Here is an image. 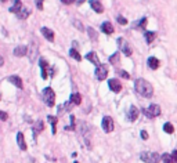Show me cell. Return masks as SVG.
<instances>
[{
	"label": "cell",
	"mask_w": 177,
	"mask_h": 163,
	"mask_svg": "<svg viewBox=\"0 0 177 163\" xmlns=\"http://www.w3.org/2000/svg\"><path fill=\"white\" fill-rule=\"evenodd\" d=\"M43 129H44L43 122H42V120H38V122H36V125H35V127H33V136L36 137V134L40 133V131H43Z\"/></svg>",
	"instance_id": "cell-22"
},
{
	"label": "cell",
	"mask_w": 177,
	"mask_h": 163,
	"mask_svg": "<svg viewBox=\"0 0 177 163\" xmlns=\"http://www.w3.org/2000/svg\"><path fill=\"white\" fill-rule=\"evenodd\" d=\"M161 159L163 160V163H173V159H172V155H169V153H163V155L161 156Z\"/></svg>",
	"instance_id": "cell-30"
},
{
	"label": "cell",
	"mask_w": 177,
	"mask_h": 163,
	"mask_svg": "<svg viewBox=\"0 0 177 163\" xmlns=\"http://www.w3.org/2000/svg\"><path fill=\"white\" fill-rule=\"evenodd\" d=\"M140 159L145 163H159L161 155L156 153V152H143L140 155Z\"/></svg>",
	"instance_id": "cell-3"
},
{
	"label": "cell",
	"mask_w": 177,
	"mask_h": 163,
	"mask_svg": "<svg viewBox=\"0 0 177 163\" xmlns=\"http://www.w3.org/2000/svg\"><path fill=\"white\" fill-rule=\"evenodd\" d=\"M71 126H65V130H75V116L73 115H71Z\"/></svg>",
	"instance_id": "cell-29"
},
{
	"label": "cell",
	"mask_w": 177,
	"mask_h": 163,
	"mask_svg": "<svg viewBox=\"0 0 177 163\" xmlns=\"http://www.w3.org/2000/svg\"><path fill=\"white\" fill-rule=\"evenodd\" d=\"M26 53H28V47L26 46H18V47L14 49V55L15 57H24L26 55Z\"/></svg>",
	"instance_id": "cell-14"
},
{
	"label": "cell",
	"mask_w": 177,
	"mask_h": 163,
	"mask_svg": "<svg viewBox=\"0 0 177 163\" xmlns=\"http://www.w3.org/2000/svg\"><path fill=\"white\" fill-rule=\"evenodd\" d=\"M0 98H1V97H0Z\"/></svg>",
	"instance_id": "cell-43"
},
{
	"label": "cell",
	"mask_w": 177,
	"mask_h": 163,
	"mask_svg": "<svg viewBox=\"0 0 177 163\" xmlns=\"http://www.w3.org/2000/svg\"><path fill=\"white\" fill-rule=\"evenodd\" d=\"M39 65H40V68H42V77H43V79H47V68H49L47 61H46L44 58H40V60H39Z\"/></svg>",
	"instance_id": "cell-13"
},
{
	"label": "cell",
	"mask_w": 177,
	"mask_h": 163,
	"mask_svg": "<svg viewBox=\"0 0 177 163\" xmlns=\"http://www.w3.org/2000/svg\"><path fill=\"white\" fill-rule=\"evenodd\" d=\"M47 120L51 123L53 126V134H56L57 131V129H56V126H57V118H54V116H47Z\"/></svg>",
	"instance_id": "cell-24"
},
{
	"label": "cell",
	"mask_w": 177,
	"mask_h": 163,
	"mask_svg": "<svg viewBox=\"0 0 177 163\" xmlns=\"http://www.w3.org/2000/svg\"><path fill=\"white\" fill-rule=\"evenodd\" d=\"M42 35H43L49 42H53V40H54V32L51 31V29H49V28H42Z\"/></svg>",
	"instance_id": "cell-16"
},
{
	"label": "cell",
	"mask_w": 177,
	"mask_h": 163,
	"mask_svg": "<svg viewBox=\"0 0 177 163\" xmlns=\"http://www.w3.org/2000/svg\"><path fill=\"white\" fill-rule=\"evenodd\" d=\"M136 91L139 93L141 97H145V98H151L152 94H154V88H152L151 83L147 82L145 79H137L136 80Z\"/></svg>",
	"instance_id": "cell-1"
},
{
	"label": "cell",
	"mask_w": 177,
	"mask_h": 163,
	"mask_svg": "<svg viewBox=\"0 0 177 163\" xmlns=\"http://www.w3.org/2000/svg\"><path fill=\"white\" fill-rule=\"evenodd\" d=\"M21 7H22V3H21V0H17V1L14 3V6L10 8V11H11V13H17V11H18Z\"/></svg>",
	"instance_id": "cell-27"
},
{
	"label": "cell",
	"mask_w": 177,
	"mask_h": 163,
	"mask_svg": "<svg viewBox=\"0 0 177 163\" xmlns=\"http://www.w3.org/2000/svg\"><path fill=\"white\" fill-rule=\"evenodd\" d=\"M145 25H147V18H143V19H140L139 24H136L134 28H145Z\"/></svg>",
	"instance_id": "cell-32"
},
{
	"label": "cell",
	"mask_w": 177,
	"mask_h": 163,
	"mask_svg": "<svg viewBox=\"0 0 177 163\" xmlns=\"http://www.w3.org/2000/svg\"><path fill=\"white\" fill-rule=\"evenodd\" d=\"M73 25H75L79 31H84V28L82 26V22H80V21H76V19H73Z\"/></svg>",
	"instance_id": "cell-34"
},
{
	"label": "cell",
	"mask_w": 177,
	"mask_h": 163,
	"mask_svg": "<svg viewBox=\"0 0 177 163\" xmlns=\"http://www.w3.org/2000/svg\"><path fill=\"white\" fill-rule=\"evenodd\" d=\"M163 130L166 133L172 134V133L174 131V127H173V125H172V123H165V125H163Z\"/></svg>",
	"instance_id": "cell-28"
},
{
	"label": "cell",
	"mask_w": 177,
	"mask_h": 163,
	"mask_svg": "<svg viewBox=\"0 0 177 163\" xmlns=\"http://www.w3.org/2000/svg\"><path fill=\"white\" fill-rule=\"evenodd\" d=\"M69 55L72 57V58H75L76 61H80V60H82V57H80V54L76 51V49H71V50H69Z\"/></svg>",
	"instance_id": "cell-26"
},
{
	"label": "cell",
	"mask_w": 177,
	"mask_h": 163,
	"mask_svg": "<svg viewBox=\"0 0 177 163\" xmlns=\"http://www.w3.org/2000/svg\"><path fill=\"white\" fill-rule=\"evenodd\" d=\"M0 1H6V0H0Z\"/></svg>",
	"instance_id": "cell-42"
},
{
	"label": "cell",
	"mask_w": 177,
	"mask_h": 163,
	"mask_svg": "<svg viewBox=\"0 0 177 163\" xmlns=\"http://www.w3.org/2000/svg\"><path fill=\"white\" fill-rule=\"evenodd\" d=\"M101 31L105 33V35H112L114 33V26H112V24L111 22H108V21H105V22H102L101 25Z\"/></svg>",
	"instance_id": "cell-12"
},
{
	"label": "cell",
	"mask_w": 177,
	"mask_h": 163,
	"mask_svg": "<svg viewBox=\"0 0 177 163\" xmlns=\"http://www.w3.org/2000/svg\"><path fill=\"white\" fill-rule=\"evenodd\" d=\"M39 47H38V43L35 42V40H32L31 42V46L28 47V55H29V61L31 62H33L36 58H38V54H39V50H38Z\"/></svg>",
	"instance_id": "cell-5"
},
{
	"label": "cell",
	"mask_w": 177,
	"mask_h": 163,
	"mask_svg": "<svg viewBox=\"0 0 177 163\" xmlns=\"http://www.w3.org/2000/svg\"><path fill=\"white\" fill-rule=\"evenodd\" d=\"M118 44H119L120 50L123 51V54H125V55H127V57L132 55V47H130V44L127 43L125 39L119 38V39H118Z\"/></svg>",
	"instance_id": "cell-7"
},
{
	"label": "cell",
	"mask_w": 177,
	"mask_h": 163,
	"mask_svg": "<svg viewBox=\"0 0 177 163\" xmlns=\"http://www.w3.org/2000/svg\"><path fill=\"white\" fill-rule=\"evenodd\" d=\"M144 36H145V42L150 44V43H152V42L155 40L156 33H155V32H145V35H144Z\"/></svg>",
	"instance_id": "cell-23"
},
{
	"label": "cell",
	"mask_w": 177,
	"mask_h": 163,
	"mask_svg": "<svg viewBox=\"0 0 177 163\" xmlns=\"http://www.w3.org/2000/svg\"><path fill=\"white\" fill-rule=\"evenodd\" d=\"M87 32H89V35H90V38H91V40L95 42V40H97V32H95L93 28H89Z\"/></svg>",
	"instance_id": "cell-31"
},
{
	"label": "cell",
	"mask_w": 177,
	"mask_h": 163,
	"mask_svg": "<svg viewBox=\"0 0 177 163\" xmlns=\"http://www.w3.org/2000/svg\"><path fill=\"white\" fill-rule=\"evenodd\" d=\"M116 19H118V22H119V24H122V25H126V24H127V19L125 18V17H120V15H119Z\"/></svg>",
	"instance_id": "cell-35"
},
{
	"label": "cell",
	"mask_w": 177,
	"mask_h": 163,
	"mask_svg": "<svg viewBox=\"0 0 177 163\" xmlns=\"http://www.w3.org/2000/svg\"><path fill=\"white\" fill-rule=\"evenodd\" d=\"M17 142H18V147L22 151H26V144H25V138H24V134L22 133H17Z\"/></svg>",
	"instance_id": "cell-19"
},
{
	"label": "cell",
	"mask_w": 177,
	"mask_h": 163,
	"mask_svg": "<svg viewBox=\"0 0 177 163\" xmlns=\"http://www.w3.org/2000/svg\"><path fill=\"white\" fill-rule=\"evenodd\" d=\"M42 98H43L44 104L47 105V107H54V104H56V93L53 91V88L51 87H46L42 91Z\"/></svg>",
	"instance_id": "cell-2"
},
{
	"label": "cell",
	"mask_w": 177,
	"mask_h": 163,
	"mask_svg": "<svg viewBox=\"0 0 177 163\" xmlns=\"http://www.w3.org/2000/svg\"><path fill=\"white\" fill-rule=\"evenodd\" d=\"M86 60H89L90 62H93L94 65H97V66L100 65V60H98L97 54H95V53H93V51H91V53H87V54H86Z\"/></svg>",
	"instance_id": "cell-17"
},
{
	"label": "cell",
	"mask_w": 177,
	"mask_h": 163,
	"mask_svg": "<svg viewBox=\"0 0 177 163\" xmlns=\"http://www.w3.org/2000/svg\"><path fill=\"white\" fill-rule=\"evenodd\" d=\"M15 14H17V17H18L19 19H25V18H28V17H29V10L22 6Z\"/></svg>",
	"instance_id": "cell-18"
},
{
	"label": "cell",
	"mask_w": 177,
	"mask_h": 163,
	"mask_svg": "<svg viewBox=\"0 0 177 163\" xmlns=\"http://www.w3.org/2000/svg\"><path fill=\"white\" fill-rule=\"evenodd\" d=\"M148 66L151 69H154V71L158 69L159 68V60L155 58V57H150V58H148Z\"/></svg>",
	"instance_id": "cell-21"
},
{
	"label": "cell",
	"mask_w": 177,
	"mask_h": 163,
	"mask_svg": "<svg viewBox=\"0 0 177 163\" xmlns=\"http://www.w3.org/2000/svg\"><path fill=\"white\" fill-rule=\"evenodd\" d=\"M89 3H90L91 8L94 10L95 13H98V14L104 13V7H102V4H101V1H100V0H90Z\"/></svg>",
	"instance_id": "cell-11"
},
{
	"label": "cell",
	"mask_w": 177,
	"mask_h": 163,
	"mask_svg": "<svg viewBox=\"0 0 177 163\" xmlns=\"http://www.w3.org/2000/svg\"><path fill=\"white\" fill-rule=\"evenodd\" d=\"M118 73H119V76H122L123 79H130V75L127 73L126 71H122V69H119V71H118Z\"/></svg>",
	"instance_id": "cell-33"
},
{
	"label": "cell",
	"mask_w": 177,
	"mask_h": 163,
	"mask_svg": "<svg viewBox=\"0 0 177 163\" xmlns=\"http://www.w3.org/2000/svg\"><path fill=\"white\" fill-rule=\"evenodd\" d=\"M172 159H173V163H177V149L173 151V153H172Z\"/></svg>",
	"instance_id": "cell-36"
},
{
	"label": "cell",
	"mask_w": 177,
	"mask_h": 163,
	"mask_svg": "<svg viewBox=\"0 0 177 163\" xmlns=\"http://www.w3.org/2000/svg\"><path fill=\"white\" fill-rule=\"evenodd\" d=\"M119 53L116 51L115 54H112V55L109 57V64H112V65H115V64H118L119 62Z\"/></svg>",
	"instance_id": "cell-25"
},
{
	"label": "cell",
	"mask_w": 177,
	"mask_h": 163,
	"mask_svg": "<svg viewBox=\"0 0 177 163\" xmlns=\"http://www.w3.org/2000/svg\"><path fill=\"white\" fill-rule=\"evenodd\" d=\"M3 64H4V60H3V57L0 55V66H1V65H3Z\"/></svg>",
	"instance_id": "cell-41"
},
{
	"label": "cell",
	"mask_w": 177,
	"mask_h": 163,
	"mask_svg": "<svg viewBox=\"0 0 177 163\" xmlns=\"http://www.w3.org/2000/svg\"><path fill=\"white\" fill-rule=\"evenodd\" d=\"M137 118H139V109H137V107L132 105L127 111V119L130 122H134V120H137Z\"/></svg>",
	"instance_id": "cell-10"
},
{
	"label": "cell",
	"mask_w": 177,
	"mask_h": 163,
	"mask_svg": "<svg viewBox=\"0 0 177 163\" xmlns=\"http://www.w3.org/2000/svg\"><path fill=\"white\" fill-rule=\"evenodd\" d=\"M108 75V66L104 64H100L97 68H95V77L98 80H104Z\"/></svg>",
	"instance_id": "cell-6"
},
{
	"label": "cell",
	"mask_w": 177,
	"mask_h": 163,
	"mask_svg": "<svg viewBox=\"0 0 177 163\" xmlns=\"http://www.w3.org/2000/svg\"><path fill=\"white\" fill-rule=\"evenodd\" d=\"M101 126H102V130L105 133H111L114 130V120L111 119L109 116H104Z\"/></svg>",
	"instance_id": "cell-8"
},
{
	"label": "cell",
	"mask_w": 177,
	"mask_h": 163,
	"mask_svg": "<svg viewBox=\"0 0 177 163\" xmlns=\"http://www.w3.org/2000/svg\"><path fill=\"white\" fill-rule=\"evenodd\" d=\"M140 136H141V138H143V140H148V133H147L145 130H143V131L140 133Z\"/></svg>",
	"instance_id": "cell-38"
},
{
	"label": "cell",
	"mask_w": 177,
	"mask_h": 163,
	"mask_svg": "<svg viewBox=\"0 0 177 163\" xmlns=\"http://www.w3.org/2000/svg\"><path fill=\"white\" fill-rule=\"evenodd\" d=\"M8 82H10V83H13L14 86H17L18 88H22V87H24V84H22V80H21V77H19V76H17V75L10 76V77H8Z\"/></svg>",
	"instance_id": "cell-15"
},
{
	"label": "cell",
	"mask_w": 177,
	"mask_h": 163,
	"mask_svg": "<svg viewBox=\"0 0 177 163\" xmlns=\"http://www.w3.org/2000/svg\"><path fill=\"white\" fill-rule=\"evenodd\" d=\"M64 4H72V3H75L76 0H61Z\"/></svg>",
	"instance_id": "cell-40"
},
{
	"label": "cell",
	"mask_w": 177,
	"mask_h": 163,
	"mask_svg": "<svg viewBox=\"0 0 177 163\" xmlns=\"http://www.w3.org/2000/svg\"><path fill=\"white\" fill-rule=\"evenodd\" d=\"M69 102L71 104H73V105H79V104L82 102V95L79 94V93H73V94L71 95Z\"/></svg>",
	"instance_id": "cell-20"
},
{
	"label": "cell",
	"mask_w": 177,
	"mask_h": 163,
	"mask_svg": "<svg viewBox=\"0 0 177 163\" xmlns=\"http://www.w3.org/2000/svg\"><path fill=\"white\" fill-rule=\"evenodd\" d=\"M7 113L6 112H3V111H0V120H7Z\"/></svg>",
	"instance_id": "cell-37"
},
{
	"label": "cell",
	"mask_w": 177,
	"mask_h": 163,
	"mask_svg": "<svg viewBox=\"0 0 177 163\" xmlns=\"http://www.w3.org/2000/svg\"><path fill=\"white\" fill-rule=\"evenodd\" d=\"M143 112H144V115H147L150 119H154V118H156V116L161 115V107L156 105V104H151L147 109H143Z\"/></svg>",
	"instance_id": "cell-4"
},
{
	"label": "cell",
	"mask_w": 177,
	"mask_h": 163,
	"mask_svg": "<svg viewBox=\"0 0 177 163\" xmlns=\"http://www.w3.org/2000/svg\"><path fill=\"white\" fill-rule=\"evenodd\" d=\"M36 6H38L39 10H42V8H43V0H38V1H36Z\"/></svg>",
	"instance_id": "cell-39"
},
{
	"label": "cell",
	"mask_w": 177,
	"mask_h": 163,
	"mask_svg": "<svg viewBox=\"0 0 177 163\" xmlns=\"http://www.w3.org/2000/svg\"><path fill=\"white\" fill-rule=\"evenodd\" d=\"M108 86H109V88L114 93H119L120 90H122V83L118 79H111V80L108 82Z\"/></svg>",
	"instance_id": "cell-9"
}]
</instances>
